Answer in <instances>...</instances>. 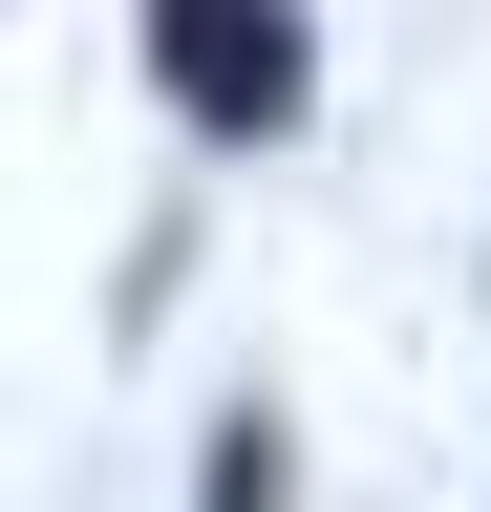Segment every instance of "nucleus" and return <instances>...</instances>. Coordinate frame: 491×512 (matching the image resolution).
<instances>
[{
	"label": "nucleus",
	"instance_id": "1",
	"mask_svg": "<svg viewBox=\"0 0 491 512\" xmlns=\"http://www.w3.org/2000/svg\"><path fill=\"white\" fill-rule=\"evenodd\" d=\"M150 86H171L193 150H278L321 107V22L299 0H150Z\"/></svg>",
	"mask_w": 491,
	"mask_h": 512
},
{
	"label": "nucleus",
	"instance_id": "2",
	"mask_svg": "<svg viewBox=\"0 0 491 512\" xmlns=\"http://www.w3.org/2000/svg\"><path fill=\"white\" fill-rule=\"evenodd\" d=\"M193 512H299V427H278V406H235V427L193 448Z\"/></svg>",
	"mask_w": 491,
	"mask_h": 512
}]
</instances>
